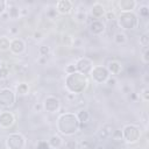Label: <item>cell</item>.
Returning a JSON list of instances; mask_svg holds the SVG:
<instances>
[{
    "label": "cell",
    "mask_w": 149,
    "mask_h": 149,
    "mask_svg": "<svg viewBox=\"0 0 149 149\" xmlns=\"http://www.w3.org/2000/svg\"><path fill=\"white\" fill-rule=\"evenodd\" d=\"M9 50H10L12 54L21 55V54L26 50V43H24V41L21 40V38H13V40L10 41Z\"/></svg>",
    "instance_id": "11"
},
{
    "label": "cell",
    "mask_w": 149,
    "mask_h": 149,
    "mask_svg": "<svg viewBox=\"0 0 149 149\" xmlns=\"http://www.w3.org/2000/svg\"><path fill=\"white\" fill-rule=\"evenodd\" d=\"M106 68H107L108 72L112 74H119L121 72V64L118 61H111Z\"/></svg>",
    "instance_id": "17"
},
{
    "label": "cell",
    "mask_w": 149,
    "mask_h": 149,
    "mask_svg": "<svg viewBox=\"0 0 149 149\" xmlns=\"http://www.w3.org/2000/svg\"><path fill=\"white\" fill-rule=\"evenodd\" d=\"M90 74H91L93 81H95L97 84L106 83V80L109 78V72H108L107 68L104 65H94Z\"/></svg>",
    "instance_id": "6"
},
{
    "label": "cell",
    "mask_w": 149,
    "mask_h": 149,
    "mask_svg": "<svg viewBox=\"0 0 149 149\" xmlns=\"http://www.w3.org/2000/svg\"><path fill=\"white\" fill-rule=\"evenodd\" d=\"M15 121L14 114L9 111H3L0 113V127L2 128H9L13 126Z\"/></svg>",
    "instance_id": "10"
},
{
    "label": "cell",
    "mask_w": 149,
    "mask_h": 149,
    "mask_svg": "<svg viewBox=\"0 0 149 149\" xmlns=\"http://www.w3.org/2000/svg\"><path fill=\"white\" fill-rule=\"evenodd\" d=\"M19 15H20V9L16 6H14L13 3H10L9 9H8V16L12 19H16V17H19Z\"/></svg>",
    "instance_id": "21"
},
{
    "label": "cell",
    "mask_w": 149,
    "mask_h": 149,
    "mask_svg": "<svg viewBox=\"0 0 149 149\" xmlns=\"http://www.w3.org/2000/svg\"><path fill=\"white\" fill-rule=\"evenodd\" d=\"M118 23L123 29H134L139 24V20L133 12H121L118 16Z\"/></svg>",
    "instance_id": "3"
},
{
    "label": "cell",
    "mask_w": 149,
    "mask_h": 149,
    "mask_svg": "<svg viewBox=\"0 0 149 149\" xmlns=\"http://www.w3.org/2000/svg\"><path fill=\"white\" fill-rule=\"evenodd\" d=\"M77 70H76V66H74V64H68L66 66H65V72L69 74V73H72V72H76Z\"/></svg>",
    "instance_id": "29"
},
{
    "label": "cell",
    "mask_w": 149,
    "mask_h": 149,
    "mask_svg": "<svg viewBox=\"0 0 149 149\" xmlns=\"http://www.w3.org/2000/svg\"><path fill=\"white\" fill-rule=\"evenodd\" d=\"M140 44H141L142 47H144V49L148 48V44H149V37H148V34H147V33H144V34H142V35L140 36Z\"/></svg>",
    "instance_id": "23"
},
{
    "label": "cell",
    "mask_w": 149,
    "mask_h": 149,
    "mask_svg": "<svg viewBox=\"0 0 149 149\" xmlns=\"http://www.w3.org/2000/svg\"><path fill=\"white\" fill-rule=\"evenodd\" d=\"M76 17H77L79 21H85V19H86V14H85L84 12H81V13L77 14V15H76Z\"/></svg>",
    "instance_id": "35"
},
{
    "label": "cell",
    "mask_w": 149,
    "mask_h": 149,
    "mask_svg": "<svg viewBox=\"0 0 149 149\" xmlns=\"http://www.w3.org/2000/svg\"><path fill=\"white\" fill-rule=\"evenodd\" d=\"M49 51H50V49H49V47H47V45H41V47L38 48V52H40V55L43 56V57H47V55L49 54Z\"/></svg>",
    "instance_id": "27"
},
{
    "label": "cell",
    "mask_w": 149,
    "mask_h": 149,
    "mask_svg": "<svg viewBox=\"0 0 149 149\" xmlns=\"http://www.w3.org/2000/svg\"><path fill=\"white\" fill-rule=\"evenodd\" d=\"M72 8H73V3L70 0H59L56 3V10L62 15L70 14Z\"/></svg>",
    "instance_id": "12"
},
{
    "label": "cell",
    "mask_w": 149,
    "mask_h": 149,
    "mask_svg": "<svg viewBox=\"0 0 149 149\" xmlns=\"http://www.w3.org/2000/svg\"><path fill=\"white\" fill-rule=\"evenodd\" d=\"M34 37H35L36 40H40V38H41V33H40V31H35V33H34Z\"/></svg>",
    "instance_id": "39"
},
{
    "label": "cell",
    "mask_w": 149,
    "mask_h": 149,
    "mask_svg": "<svg viewBox=\"0 0 149 149\" xmlns=\"http://www.w3.org/2000/svg\"><path fill=\"white\" fill-rule=\"evenodd\" d=\"M9 74V69L8 66H5V65H1L0 66V79H6Z\"/></svg>",
    "instance_id": "24"
},
{
    "label": "cell",
    "mask_w": 149,
    "mask_h": 149,
    "mask_svg": "<svg viewBox=\"0 0 149 149\" xmlns=\"http://www.w3.org/2000/svg\"><path fill=\"white\" fill-rule=\"evenodd\" d=\"M28 91H29V87H28V84H26V83H20L16 86V93L19 95H24L28 93Z\"/></svg>",
    "instance_id": "20"
},
{
    "label": "cell",
    "mask_w": 149,
    "mask_h": 149,
    "mask_svg": "<svg viewBox=\"0 0 149 149\" xmlns=\"http://www.w3.org/2000/svg\"><path fill=\"white\" fill-rule=\"evenodd\" d=\"M136 6V1L134 0H121L119 1V7L121 12H132L134 7Z\"/></svg>",
    "instance_id": "15"
},
{
    "label": "cell",
    "mask_w": 149,
    "mask_h": 149,
    "mask_svg": "<svg viewBox=\"0 0 149 149\" xmlns=\"http://www.w3.org/2000/svg\"><path fill=\"white\" fill-rule=\"evenodd\" d=\"M140 15L143 16V17H148V15H149V9H148L147 6H143V7L140 8Z\"/></svg>",
    "instance_id": "28"
},
{
    "label": "cell",
    "mask_w": 149,
    "mask_h": 149,
    "mask_svg": "<svg viewBox=\"0 0 149 149\" xmlns=\"http://www.w3.org/2000/svg\"><path fill=\"white\" fill-rule=\"evenodd\" d=\"M26 146V139L20 133H12L7 136L6 147L8 149H23Z\"/></svg>",
    "instance_id": "5"
},
{
    "label": "cell",
    "mask_w": 149,
    "mask_h": 149,
    "mask_svg": "<svg viewBox=\"0 0 149 149\" xmlns=\"http://www.w3.org/2000/svg\"><path fill=\"white\" fill-rule=\"evenodd\" d=\"M37 149H49V143L47 141H41L37 144Z\"/></svg>",
    "instance_id": "31"
},
{
    "label": "cell",
    "mask_w": 149,
    "mask_h": 149,
    "mask_svg": "<svg viewBox=\"0 0 149 149\" xmlns=\"http://www.w3.org/2000/svg\"><path fill=\"white\" fill-rule=\"evenodd\" d=\"M97 149H104V147H102V146H98Z\"/></svg>",
    "instance_id": "40"
},
{
    "label": "cell",
    "mask_w": 149,
    "mask_h": 149,
    "mask_svg": "<svg viewBox=\"0 0 149 149\" xmlns=\"http://www.w3.org/2000/svg\"><path fill=\"white\" fill-rule=\"evenodd\" d=\"M112 137L114 139V140H123V135H122V130L121 129H115V130H113V133H112Z\"/></svg>",
    "instance_id": "26"
},
{
    "label": "cell",
    "mask_w": 149,
    "mask_h": 149,
    "mask_svg": "<svg viewBox=\"0 0 149 149\" xmlns=\"http://www.w3.org/2000/svg\"><path fill=\"white\" fill-rule=\"evenodd\" d=\"M6 7H7V1L5 0H0V15H2L6 10Z\"/></svg>",
    "instance_id": "32"
},
{
    "label": "cell",
    "mask_w": 149,
    "mask_h": 149,
    "mask_svg": "<svg viewBox=\"0 0 149 149\" xmlns=\"http://www.w3.org/2000/svg\"><path fill=\"white\" fill-rule=\"evenodd\" d=\"M74 66H76V70L78 72L87 76V74L91 73V71H92L94 65H93V62L88 57H80V58H78L76 61Z\"/></svg>",
    "instance_id": "8"
},
{
    "label": "cell",
    "mask_w": 149,
    "mask_h": 149,
    "mask_svg": "<svg viewBox=\"0 0 149 149\" xmlns=\"http://www.w3.org/2000/svg\"><path fill=\"white\" fill-rule=\"evenodd\" d=\"M122 135H123V140L127 143H135L140 140L141 136L140 127L136 125H126L122 129Z\"/></svg>",
    "instance_id": "4"
},
{
    "label": "cell",
    "mask_w": 149,
    "mask_h": 149,
    "mask_svg": "<svg viewBox=\"0 0 149 149\" xmlns=\"http://www.w3.org/2000/svg\"><path fill=\"white\" fill-rule=\"evenodd\" d=\"M106 83L108 84V86H114V85H115V83H116V79H115V78L109 77V78L106 80Z\"/></svg>",
    "instance_id": "36"
},
{
    "label": "cell",
    "mask_w": 149,
    "mask_h": 149,
    "mask_svg": "<svg viewBox=\"0 0 149 149\" xmlns=\"http://www.w3.org/2000/svg\"><path fill=\"white\" fill-rule=\"evenodd\" d=\"M114 41H115V43H118V44H122V43H125V42L127 41V36H126V34L119 31V33H116V34L114 35Z\"/></svg>",
    "instance_id": "22"
},
{
    "label": "cell",
    "mask_w": 149,
    "mask_h": 149,
    "mask_svg": "<svg viewBox=\"0 0 149 149\" xmlns=\"http://www.w3.org/2000/svg\"><path fill=\"white\" fill-rule=\"evenodd\" d=\"M65 146H66L69 149H76V148H77V142H76L74 140H69V141H66Z\"/></svg>",
    "instance_id": "30"
},
{
    "label": "cell",
    "mask_w": 149,
    "mask_h": 149,
    "mask_svg": "<svg viewBox=\"0 0 149 149\" xmlns=\"http://www.w3.org/2000/svg\"><path fill=\"white\" fill-rule=\"evenodd\" d=\"M42 105H43V108L47 112H49V113H56L61 108V100L57 97L49 95V97H47L44 99V102Z\"/></svg>",
    "instance_id": "9"
},
{
    "label": "cell",
    "mask_w": 149,
    "mask_h": 149,
    "mask_svg": "<svg viewBox=\"0 0 149 149\" xmlns=\"http://www.w3.org/2000/svg\"><path fill=\"white\" fill-rule=\"evenodd\" d=\"M62 42H63V44H65V45H72V44H73V38H72L69 34H64L63 37H62Z\"/></svg>",
    "instance_id": "25"
},
{
    "label": "cell",
    "mask_w": 149,
    "mask_h": 149,
    "mask_svg": "<svg viewBox=\"0 0 149 149\" xmlns=\"http://www.w3.org/2000/svg\"><path fill=\"white\" fill-rule=\"evenodd\" d=\"M9 45H10L9 38L6 37V36H1L0 37V51H7V50H9Z\"/></svg>",
    "instance_id": "19"
},
{
    "label": "cell",
    "mask_w": 149,
    "mask_h": 149,
    "mask_svg": "<svg viewBox=\"0 0 149 149\" xmlns=\"http://www.w3.org/2000/svg\"><path fill=\"white\" fill-rule=\"evenodd\" d=\"M77 119H78V121L83 125V123H86L87 121H88V119H90V113L86 111V109H80L77 114Z\"/></svg>",
    "instance_id": "18"
},
{
    "label": "cell",
    "mask_w": 149,
    "mask_h": 149,
    "mask_svg": "<svg viewBox=\"0 0 149 149\" xmlns=\"http://www.w3.org/2000/svg\"><path fill=\"white\" fill-rule=\"evenodd\" d=\"M90 30L94 35H100L105 30V23L99 21V20H93L91 22V24H90Z\"/></svg>",
    "instance_id": "13"
},
{
    "label": "cell",
    "mask_w": 149,
    "mask_h": 149,
    "mask_svg": "<svg viewBox=\"0 0 149 149\" xmlns=\"http://www.w3.org/2000/svg\"><path fill=\"white\" fill-rule=\"evenodd\" d=\"M105 16L107 17V20H114L115 19V14H114V12H106L105 13Z\"/></svg>",
    "instance_id": "33"
},
{
    "label": "cell",
    "mask_w": 149,
    "mask_h": 149,
    "mask_svg": "<svg viewBox=\"0 0 149 149\" xmlns=\"http://www.w3.org/2000/svg\"><path fill=\"white\" fill-rule=\"evenodd\" d=\"M57 129L61 134L71 136L76 134L80 128V122L77 119V115L71 112L62 113L57 119Z\"/></svg>",
    "instance_id": "1"
},
{
    "label": "cell",
    "mask_w": 149,
    "mask_h": 149,
    "mask_svg": "<svg viewBox=\"0 0 149 149\" xmlns=\"http://www.w3.org/2000/svg\"><path fill=\"white\" fill-rule=\"evenodd\" d=\"M48 143H49V147H51V148H54V149H58L59 147H62V144H63V140H62V137H61L59 135L54 134V135L50 136Z\"/></svg>",
    "instance_id": "16"
},
{
    "label": "cell",
    "mask_w": 149,
    "mask_h": 149,
    "mask_svg": "<svg viewBox=\"0 0 149 149\" xmlns=\"http://www.w3.org/2000/svg\"><path fill=\"white\" fill-rule=\"evenodd\" d=\"M148 55H149V51H148V48H147V49H144V54H143V61H144V63H148L149 62Z\"/></svg>",
    "instance_id": "37"
},
{
    "label": "cell",
    "mask_w": 149,
    "mask_h": 149,
    "mask_svg": "<svg viewBox=\"0 0 149 149\" xmlns=\"http://www.w3.org/2000/svg\"><path fill=\"white\" fill-rule=\"evenodd\" d=\"M64 84H65L66 90L70 93L79 94V93H83L86 90V87L88 85V80H87V76L76 71V72L66 74Z\"/></svg>",
    "instance_id": "2"
},
{
    "label": "cell",
    "mask_w": 149,
    "mask_h": 149,
    "mask_svg": "<svg viewBox=\"0 0 149 149\" xmlns=\"http://www.w3.org/2000/svg\"><path fill=\"white\" fill-rule=\"evenodd\" d=\"M142 95H143V99H144L146 101H148V100H149V90H148L147 87H146V88H143Z\"/></svg>",
    "instance_id": "34"
},
{
    "label": "cell",
    "mask_w": 149,
    "mask_h": 149,
    "mask_svg": "<svg viewBox=\"0 0 149 149\" xmlns=\"http://www.w3.org/2000/svg\"><path fill=\"white\" fill-rule=\"evenodd\" d=\"M16 100V95L13 90L8 87H3L0 90V106L3 108L12 107Z\"/></svg>",
    "instance_id": "7"
},
{
    "label": "cell",
    "mask_w": 149,
    "mask_h": 149,
    "mask_svg": "<svg viewBox=\"0 0 149 149\" xmlns=\"http://www.w3.org/2000/svg\"><path fill=\"white\" fill-rule=\"evenodd\" d=\"M42 108H43V105H41V104H35L34 105V109L37 111V112H40Z\"/></svg>",
    "instance_id": "38"
},
{
    "label": "cell",
    "mask_w": 149,
    "mask_h": 149,
    "mask_svg": "<svg viewBox=\"0 0 149 149\" xmlns=\"http://www.w3.org/2000/svg\"><path fill=\"white\" fill-rule=\"evenodd\" d=\"M105 13H106L105 7H104L101 3H99V2H95V3L92 6V8H91V14H92V16L94 17V20H97V19H99V17H102V16L105 15Z\"/></svg>",
    "instance_id": "14"
}]
</instances>
